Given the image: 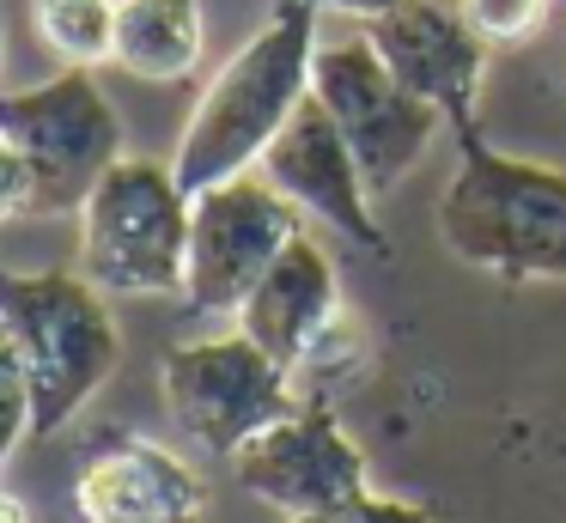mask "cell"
Instances as JSON below:
<instances>
[{
	"instance_id": "cell-15",
	"label": "cell",
	"mask_w": 566,
	"mask_h": 523,
	"mask_svg": "<svg viewBox=\"0 0 566 523\" xmlns=\"http://www.w3.org/2000/svg\"><path fill=\"white\" fill-rule=\"evenodd\" d=\"M31 19L67 67L116 61V0H31Z\"/></svg>"
},
{
	"instance_id": "cell-18",
	"label": "cell",
	"mask_w": 566,
	"mask_h": 523,
	"mask_svg": "<svg viewBox=\"0 0 566 523\" xmlns=\"http://www.w3.org/2000/svg\"><path fill=\"white\" fill-rule=\"evenodd\" d=\"M311 7H317V12H354V19H384V12H390V7H402V0H311Z\"/></svg>"
},
{
	"instance_id": "cell-11",
	"label": "cell",
	"mask_w": 566,
	"mask_h": 523,
	"mask_svg": "<svg viewBox=\"0 0 566 523\" xmlns=\"http://www.w3.org/2000/svg\"><path fill=\"white\" fill-rule=\"evenodd\" d=\"M256 170L281 195H293L311 219H323L329 231L354 238L359 250H384V231L371 219V182L359 170L354 146H347L342 122L329 116V104L317 92L293 109V122L274 134V146L262 153Z\"/></svg>"
},
{
	"instance_id": "cell-6",
	"label": "cell",
	"mask_w": 566,
	"mask_h": 523,
	"mask_svg": "<svg viewBox=\"0 0 566 523\" xmlns=\"http://www.w3.org/2000/svg\"><path fill=\"white\" fill-rule=\"evenodd\" d=\"M165 401L184 438L232 462L256 432L305 408L293 372L244 328L220 341H177L165 353Z\"/></svg>"
},
{
	"instance_id": "cell-12",
	"label": "cell",
	"mask_w": 566,
	"mask_h": 523,
	"mask_svg": "<svg viewBox=\"0 0 566 523\" xmlns=\"http://www.w3.org/2000/svg\"><path fill=\"white\" fill-rule=\"evenodd\" d=\"M74 499L86 523H196L208 487L184 457L123 432L86 462Z\"/></svg>"
},
{
	"instance_id": "cell-3",
	"label": "cell",
	"mask_w": 566,
	"mask_h": 523,
	"mask_svg": "<svg viewBox=\"0 0 566 523\" xmlns=\"http://www.w3.org/2000/svg\"><path fill=\"white\" fill-rule=\"evenodd\" d=\"M123 158V116L92 67H67L0 104V207L25 219L80 213Z\"/></svg>"
},
{
	"instance_id": "cell-2",
	"label": "cell",
	"mask_w": 566,
	"mask_h": 523,
	"mask_svg": "<svg viewBox=\"0 0 566 523\" xmlns=\"http://www.w3.org/2000/svg\"><path fill=\"white\" fill-rule=\"evenodd\" d=\"M439 238L493 280H566V170L463 128L439 195Z\"/></svg>"
},
{
	"instance_id": "cell-14",
	"label": "cell",
	"mask_w": 566,
	"mask_h": 523,
	"mask_svg": "<svg viewBox=\"0 0 566 523\" xmlns=\"http://www.w3.org/2000/svg\"><path fill=\"white\" fill-rule=\"evenodd\" d=\"M201 0H116V67L177 85L201 61Z\"/></svg>"
},
{
	"instance_id": "cell-8",
	"label": "cell",
	"mask_w": 566,
	"mask_h": 523,
	"mask_svg": "<svg viewBox=\"0 0 566 523\" xmlns=\"http://www.w3.org/2000/svg\"><path fill=\"white\" fill-rule=\"evenodd\" d=\"M311 92H317L323 104H329V116L342 122L347 146H354L359 170H366V182H371V195H390L396 182L427 158L432 134L451 128L432 97H420L415 85L396 80L371 36L317 43Z\"/></svg>"
},
{
	"instance_id": "cell-19",
	"label": "cell",
	"mask_w": 566,
	"mask_h": 523,
	"mask_svg": "<svg viewBox=\"0 0 566 523\" xmlns=\"http://www.w3.org/2000/svg\"><path fill=\"white\" fill-rule=\"evenodd\" d=\"M7 523H31V511H25V499H7Z\"/></svg>"
},
{
	"instance_id": "cell-16",
	"label": "cell",
	"mask_w": 566,
	"mask_h": 523,
	"mask_svg": "<svg viewBox=\"0 0 566 523\" xmlns=\"http://www.w3.org/2000/svg\"><path fill=\"white\" fill-rule=\"evenodd\" d=\"M286 523H439L427 505H408V499H384V493H354L342 505H323V511H305V517H286Z\"/></svg>"
},
{
	"instance_id": "cell-9",
	"label": "cell",
	"mask_w": 566,
	"mask_h": 523,
	"mask_svg": "<svg viewBox=\"0 0 566 523\" xmlns=\"http://www.w3.org/2000/svg\"><path fill=\"white\" fill-rule=\"evenodd\" d=\"M232 474L250 499L274 505L281 517H305V511L366 493V450L335 426L323 401H305L298 414L250 438L232 457Z\"/></svg>"
},
{
	"instance_id": "cell-5",
	"label": "cell",
	"mask_w": 566,
	"mask_h": 523,
	"mask_svg": "<svg viewBox=\"0 0 566 523\" xmlns=\"http://www.w3.org/2000/svg\"><path fill=\"white\" fill-rule=\"evenodd\" d=\"M80 274L104 292L189 286V189L171 165L116 158L80 207Z\"/></svg>"
},
{
	"instance_id": "cell-7",
	"label": "cell",
	"mask_w": 566,
	"mask_h": 523,
	"mask_svg": "<svg viewBox=\"0 0 566 523\" xmlns=\"http://www.w3.org/2000/svg\"><path fill=\"white\" fill-rule=\"evenodd\" d=\"M298 231H305V207L274 189L262 170H238L189 195V311L238 316Z\"/></svg>"
},
{
	"instance_id": "cell-13",
	"label": "cell",
	"mask_w": 566,
	"mask_h": 523,
	"mask_svg": "<svg viewBox=\"0 0 566 523\" xmlns=\"http://www.w3.org/2000/svg\"><path fill=\"white\" fill-rule=\"evenodd\" d=\"M335 316H342V286H335L329 250H323L311 231H298V238L274 255L262 286L244 299L238 328H244L250 341H262V347L293 372V365L329 335Z\"/></svg>"
},
{
	"instance_id": "cell-1",
	"label": "cell",
	"mask_w": 566,
	"mask_h": 523,
	"mask_svg": "<svg viewBox=\"0 0 566 523\" xmlns=\"http://www.w3.org/2000/svg\"><path fill=\"white\" fill-rule=\"evenodd\" d=\"M311 61H317V7L281 0L262 19V31L244 36V49L213 73L196 116L184 122V140L171 158L177 182L201 195L238 170H256L274 134L311 97Z\"/></svg>"
},
{
	"instance_id": "cell-17",
	"label": "cell",
	"mask_w": 566,
	"mask_h": 523,
	"mask_svg": "<svg viewBox=\"0 0 566 523\" xmlns=\"http://www.w3.org/2000/svg\"><path fill=\"white\" fill-rule=\"evenodd\" d=\"M469 12H475V24L493 43H524L548 19V0H469Z\"/></svg>"
},
{
	"instance_id": "cell-4",
	"label": "cell",
	"mask_w": 566,
	"mask_h": 523,
	"mask_svg": "<svg viewBox=\"0 0 566 523\" xmlns=\"http://www.w3.org/2000/svg\"><path fill=\"white\" fill-rule=\"evenodd\" d=\"M0 323L13 365L31 389V432H62L123 359V335L86 274H13L0 280Z\"/></svg>"
},
{
	"instance_id": "cell-10",
	"label": "cell",
	"mask_w": 566,
	"mask_h": 523,
	"mask_svg": "<svg viewBox=\"0 0 566 523\" xmlns=\"http://www.w3.org/2000/svg\"><path fill=\"white\" fill-rule=\"evenodd\" d=\"M366 36L378 43V55L390 61L396 80L444 109L451 134L475 128V97H481V80H488L493 36L475 24L469 0H402L384 19H371Z\"/></svg>"
}]
</instances>
